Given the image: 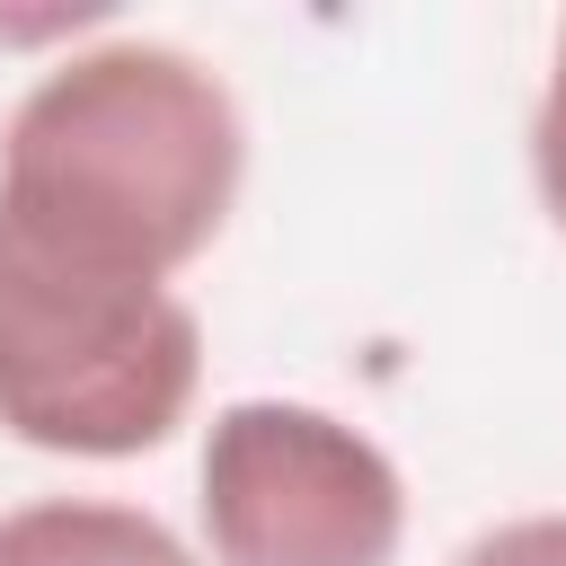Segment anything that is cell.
I'll return each instance as SVG.
<instances>
[{
  "instance_id": "cell-2",
  "label": "cell",
  "mask_w": 566,
  "mask_h": 566,
  "mask_svg": "<svg viewBox=\"0 0 566 566\" xmlns=\"http://www.w3.org/2000/svg\"><path fill=\"white\" fill-rule=\"evenodd\" d=\"M203 380V318L168 283L97 274L0 230V433L62 460L159 451Z\"/></svg>"
},
{
  "instance_id": "cell-5",
  "label": "cell",
  "mask_w": 566,
  "mask_h": 566,
  "mask_svg": "<svg viewBox=\"0 0 566 566\" xmlns=\"http://www.w3.org/2000/svg\"><path fill=\"white\" fill-rule=\"evenodd\" d=\"M531 168H539L548 221L566 230V27H557V62H548V88H539V115H531Z\"/></svg>"
},
{
  "instance_id": "cell-3",
  "label": "cell",
  "mask_w": 566,
  "mask_h": 566,
  "mask_svg": "<svg viewBox=\"0 0 566 566\" xmlns=\"http://www.w3.org/2000/svg\"><path fill=\"white\" fill-rule=\"evenodd\" d=\"M212 566H389L407 539L398 460L301 398H230L195 469Z\"/></svg>"
},
{
  "instance_id": "cell-6",
  "label": "cell",
  "mask_w": 566,
  "mask_h": 566,
  "mask_svg": "<svg viewBox=\"0 0 566 566\" xmlns=\"http://www.w3.org/2000/svg\"><path fill=\"white\" fill-rule=\"evenodd\" d=\"M451 566H566V513H522V522H495V531H478Z\"/></svg>"
},
{
  "instance_id": "cell-4",
  "label": "cell",
  "mask_w": 566,
  "mask_h": 566,
  "mask_svg": "<svg viewBox=\"0 0 566 566\" xmlns=\"http://www.w3.org/2000/svg\"><path fill=\"white\" fill-rule=\"evenodd\" d=\"M0 566H203L159 513L115 495H35L0 513Z\"/></svg>"
},
{
  "instance_id": "cell-1",
  "label": "cell",
  "mask_w": 566,
  "mask_h": 566,
  "mask_svg": "<svg viewBox=\"0 0 566 566\" xmlns=\"http://www.w3.org/2000/svg\"><path fill=\"white\" fill-rule=\"evenodd\" d=\"M248 133L186 44L115 35L53 62L0 124V230L44 256L168 283L239 203Z\"/></svg>"
}]
</instances>
